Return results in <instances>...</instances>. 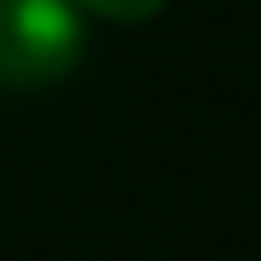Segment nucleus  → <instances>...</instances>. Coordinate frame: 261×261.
Returning a JSON list of instances; mask_svg holds the SVG:
<instances>
[{"label": "nucleus", "mask_w": 261, "mask_h": 261, "mask_svg": "<svg viewBox=\"0 0 261 261\" xmlns=\"http://www.w3.org/2000/svg\"><path fill=\"white\" fill-rule=\"evenodd\" d=\"M87 12H99V18H116V23H140L151 12H163V0H82Z\"/></svg>", "instance_id": "2"}, {"label": "nucleus", "mask_w": 261, "mask_h": 261, "mask_svg": "<svg viewBox=\"0 0 261 261\" xmlns=\"http://www.w3.org/2000/svg\"><path fill=\"white\" fill-rule=\"evenodd\" d=\"M82 58V18L70 0H0V87L58 82Z\"/></svg>", "instance_id": "1"}]
</instances>
